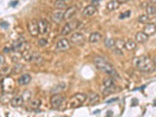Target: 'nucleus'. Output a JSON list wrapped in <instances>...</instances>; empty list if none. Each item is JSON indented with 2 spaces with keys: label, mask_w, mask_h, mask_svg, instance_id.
Wrapping results in <instances>:
<instances>
[{
  "label": "nucleus",
  "mask_w": 156,
  "mask_h": 117,
  "mask_svg": "<svg viewBox=\"0 0 156 117\" xmlns=\"http://www.w3.org/2000/svg\"><path fill=\"white\" fill-rule=\"evenodd\" d=\"M134 65L141 72H151L154 69V65L147 56H140L134 60Z\"/></svg>",
  "instance_id": "nucleus-1"
},
{
  "label": "nucleus",
  "mask_w": 156,
  "mask_h": 117,
  "mask_svg": "<svg viewBox=\"0 0 156 117\" xmlns=\"http://www.w3.org/2000/svg\"><path fill=\"white\" fill-rule=\"evenodd\" d=\"M94 65L96 66V67L98 68V69H100L101 71L106 73V74H108L110 77L117 76L116 70L105 58H101V57L95 58H94Z\"/></svg>",
  "instance_id": "nucleus-2"
},
{
  "label": "nucleus",
  "mask_w": 156,
  "mask_h": 117,
  "mask_svg": "<svg viewBox=\"0 0 156 117\" xmlns=\"http://www.w3.org/2000/svg\"><path fill=\"white\" fill-rule=\"evenodd\" d=\"M87 98L88 97L86 94H83V93H76V94H74L69 99L67 105H68V107H70V108H75V107H78L84 104V101H86Z\"/></svg>",
  "instance_id": "nucleus-3"
},
{
  "label": "nucleus",
  "mask_w": 156,
  "mask_h": 117,
  "mask_svg": "<svg viewBox=\"0 0 156 117\" xmlns=\"http://www.w3.org/2000/svg\"><path fill=\"white\" fill-rule=\"evenodd\" d=\"M79 23H80L79 21H77V20L68 22L67 23L65 24V27H62L61 34L62 36H66V35H67V34L71 33L73 30H75L76 28H78V27H79Z\"/></svg>",
  "instance_id": "nucleus-4"
},
{
  "label": "nucleus",
  "mask_w": 156,
  "mask_h": 117,
  "mask_svg": "<svg viewBox=\"0 0 156 117\" xmlns=\"http://www.w3.org/2000/svg\"><path fill=\"white\" fill-rule=\"evenodd\" d=\"M27 30L31 36L36 37L39 34V27H38V22L36 20H30L27 23Z\"/></svg>",
  "instance_id": "nucleus-5"
},
{
  "label": "nucleus",
  "mask_w": 156,
  "mask_h": 117,
  "mask_svg": "<svg viewBox=\"0 0 156 117\" xmlns=\"http://www.w3.org/2000/svg\"><path fill=\"white\" fill-rule=\"evenodd\" d=\"M38 27H39V33L42 34V35L48 34L49 32H50V29H51L50 23H49L47 20H45V19L39 20V22H38Z\"/></svg>",
  "instance_id": "nucleus-6"
},
{
  "label": "nucleus",
  "mask_w": 156,
  "mask_h": 117,
  "mask_svg": "<svg viewBox=\"0 0 156 117\" xmlns=\"http://www.w3.org/2000/svg\"><path fill=\"white\" fill-rule=\"evenodd\" d=\"M11 48L15 52H24L27 50V43L23 39H19V40L13 43Z\"/></svg>",
  "instance_id": "nucleus-7"
},
{
  "label": "nucleus",
  "mask_w": 156,
  "mask_h": 117,
  "mask_svg": "<svg viewBox=\"0 0 156 117\" xmlns=\"http://www.w3.org/2000/svg\"><path fill=\"white\" fill-rule=\"evenodd\" d=\"M70 41L67 40L66 38H62L60 39L57 44H56V50L58 52H63V51H67L68 49L70 48Z\"/></svg>",
  "instance_id": "nucleus-8"
},
{
  "label": "nucleus",
  "mask_w": 156,
  "mask_h": 117,
  "mask_svg": "<svg viewBox=\"0 0 156 117\" xmlns=\"http://www.w3.org/2000/svg\"><path fill=\"white\" fill-rule=\"evenodd\" d=\"M65 101V97L61 94H54L52 97H51V100H50V102H51V105L53 107H55V108H58V107H60L62 102Z\"/></svg>",
  "instance_id": "nucleus-9"
},
{
  "label": "nucleus",
  "mask_w": 156,
  "mask_h": 117,
  "mask_svg": "<svg viewBox=\"0 0 156 117\" xmlns=\"http://www.w3.org/2000/svg\"><path fill=\"white\" fill-rule=\"evenodd\" d=\"M69 41L73 44H75V45H83V44L85 43V37L83 35V33L75 32V33L71 34Z\"/></svg>",
  "instance_id": "nucleus-10"
},
{
  "label": "nucleus",
  "mask_w": 156,
  "mask_h": 117,
  "mask_svg": "<svg viewBox=\"0 0 156 117\" xmlns=\"http://www.w3.org/2000/svg\"><path fill=\"white\" fill-rule=\"evenodd\" d=\"M78 12V8L75 6H70L65 11V15H63V20L65 21H70V20L75 16Z\"/></svg>",
  "instance_id": "nucleus-11"
},
{
  "label": "nucleus",
  "mask_w": 156,
  "mask_h": 117,
  "mask_svg": "<svg viewBox=\"0 0 156 117\" xmlns=\"http://www.w3.org/2000/svg\"><path fill=\"white\" fill-rule=\"evenodd\" d=\"M63 15H65V11L63 10H58L57 9L56 11H54L52 16H51V19L54 23H60L62 20H63Z\"/></svg>",
  "instance_id": "nucleus-12"
},
{
  "label": "nucleus",
  "mask_w": 156,
  "mask_h": 117,
  "mask_svg": "<svg viewBox=\"0 0 156 117\" xmlns=\"http://www.w3.org/2000/svg\"><path fill=\"white\" fill-rule=\"evenodd\" d=\"M97 12H98V10L96 6H94V5H88V6H86L84 10H83L82 14L84 17H93Z\"/></svg>",
  "instance_id": "nucleus-13"
},
{
  "label": "nucleus",
  "mask_w": 156,
  "mask_h": 117,
  "mask_svg": "<svg viewBox=\"0 0 156 117\" xmlns=\"http://www.w3.org/2000/svg\"><path fill=\"white\" fill-rule=\"evenodd\" d=\"M143 32H144L146 35H148V36L153 35V34L156 32V24L153 23H149L147 24H145Z\"/></svg>",
  "instance_id": "nucleus-14"
},
{
  "label": "nucleus",
  "mask_w": 156,
  "mask_h": 117,
  "mask_svg": "<svg viewBox=\"0 0 156 117\" xmlns=\"http://www.w3.org/2000/svg\"><path fill=\"white\" fill-rule=\"evenodd\" d=\"M30 81H31V76L26 73V74H23L18 79V84L21 86H26V85H28L29 83H30Z\"/></svg>",
  "instance_id": "nucleus-15"
},
{
  "label": "nucleus",
  "mask_w": 156,
  "mask_h": 117,
  "mask_svg": "<svg viewBox=\"0 0 156 117\" xmlns=\"http://www.w3.org/2000/svg\"><path fill=\"white\" fill-rule=\"evenodd\" d=\"M148 35H146V34L143 31H139L136 33V42H139L140 44H144L145 43L146 41L148 40Z\"/></svg>",
  "instance_id": "nucleus-16"
},
{
  "label": "nucleus",
  "mask_w": 156,
  "mask_h": 117,
  "mask_svg": "<svg viewBox=\"0 0 156 117\" xmlns=\"http://www.w3.org/2000/svg\"><path fill=\"white\" fill-rule=\"evenodd\" d=\"M23 98L21 97V96H16V97H14L13 99L11 100V105L14 106V107H19V106H21L23 105Z\"/></svg>",
  "instance_id": "nucleus-17"
},
{
  "label": "nucleus",
  "mask_w": 156,
  "mask_h": 117,
  "mask_svg": "<svg viewBox=\"0 0 156 117\" xmlns=\"http://www.w3.org/2000/svg\"><path fill=\"white\" fill-rule=\"evenodd\" d=\"M120 6V3L117 1V0H111L108 3L106 4V9L108 10L109 12L114 11V10H117Z\"/></svg>",
  "instance_id": "nucleus-18"
},
{
  "label": "nucleus",
  "mask_w": 156,
  "mask_h": 117,
  "mask_svg": "<svg viewBox=\"0 0 156 117\" xmlns=\"http://www.w3.org/2000/svg\"><path fill=\"white\" fill-rule=\"evenodd\" d=\"M101 39V34L98 31L95 32H92L89 36V42L91 43H97V42H100Z\"/></svg>",
  "instance_id": "nucleus-19"
},
{
  "label": "nucleus",
  "mask_w": 156,
  "mask_h": 117,
  "mask_svg": "<svg viewBox=\"0 0 156 117\" xmlns=\"http://www.w3.org/2000/svg\"><path fill=\"white\" fill-rule=\"evenodd\" d=\"M66 89V83L65 82H60L58 84H57L55 87L52 89L53 94H60V92L63 91Z\"/></svg>",
  "instance_id": "nucleus-20"
},
{
  "label": "nucleus",
  "mask_w": 156,
  "mask_h": 117,
  "mask_svg": "<svg viewBox=\"0 0 156 117\" xmlns=\"http://www.w3.org/2000/svg\"><path fill=\"white\" fill-rule=\"evenodd\" d=\"M88 100H89V105H96L100 101V96L97 93H91L88 97Z\"/></svg>",
  "instance_id": "nucleus-21"
},
{
  "label": "nucleus",
  "mask_w": 156,
  "mask_h": 117,
  "mask_svg": "<svg viewBox=\"0 0 156 117\" xmlns=\"http://www.w3.org/2000/svg\"><path fill=\"white\" fill-rule=\"evenodd\" d=\"M136 48V43L133 40H127L125 41V49L127 51H134Z\"/></svg>",
  "instance_id": "nucleus-22"
},
{
  "label": "nucleus",
  "mask_w": 156,
  "mask_h": 117,
  "mask_svg": "<svg viewBox=\"0 0 156 117\" xmlns=\"http://www.w3.org/2000/svg\"><path fill=\"white\" fill-rule=\"evenodd\" d=\"M105 45L106 48H108V49L114 48L115 47V39L112 38V37H107V38H105Z\"/></svg>",
  "instance_id": "nucleus-23"
},
{
  "label": "nucleus",
  "mask_w": 156,
  "mask_h": 117,
  "mask_svg": "<svg viewBox=\"0 0 156 117\" xmlns=\"http://www.w3.org/2000/svg\"><path fill=\"white\" fill-rule=\"evenodd\" d=\"M151 21L150 19V16H148V15H140V16L138 18V22L140 23H144V24H147L149 23Z\"/></svg>",
  "instance_id": "nucleus-24"
},
{
  "label": "nucleus",
  "mask_w": 156,
  "mask_h": 117,
  "mask_svg": "<svg viewBox=\"0 0 156 117\" xmlns=\"http://www.w3.org/2000/svg\"><path fill=\"white\" fill-rule=\"evenodd\" d=\"M54 7L58 10H63L66 8V2H65L63 0H56L54 3Z\"/></svg>",
  "instance_id": "nucleus-25"
},
{
  "label": "nucleus",
  "mask_w": 156,
  "mask_h": 117,
  "mask_svg": "<svg viewBox=\"0 0 156 117\" xmlns=\"http://www.w3.org/2000/svg\"><path fill=\"white\" fill-rule=\"evenodd\" d=\"M145 12H146V15H148V16H154V15H156L155 5H152V4L148 5V6L145 8Z\"/></svg>",
  "instance_id": "nucleus-26"
},
{
  "label": "nucleus",
  "mask_w": 156,
  "mask_h": 117,
  "mask_svg": "<svg viewBox=\"0 0 156 117\" xmlns=\"http://www.w3.org/2000/svg\"><path fill=\"white\" fill-rule=\"evenodd\" d=\"M116 91V86H111V87H105L104 91H102V94H104L105 96H108L110 94H112V93H114Z\"/></svg>",
  "instance_id": "nucleus-27"
},
{
  "label": "nucleus",
  "mask_w": 156,
  "mask_h": 117,
  "mask_svg": "<svg viewBox=\"0 0 156 117\" xmlns=\"http://www.w3.org/2000/svg\"><path fill=\"white\" fill-rule=\"evenodd\" d=\"M104 87L105 88V87H111V86H114V79L112 77H107V78H105V79L104 80Z\"/></svg>",
  "instance_id": "nucleus-28"
},
{
  "label": "nucleus",
  "mask_w": 156,
  "mask_h": 117,
  "mask_svg": "<svg viewBox=\"0 0 156 117\" xmlns=\"http://www.w3.org/2000/svg\"><path fill=\"white\" fill-rule=\"evenodd\" d=\"M40 105H41V100L40 99H33L30 101V107L33 109L38 108V107L40 106Z\"/></svg>",
  "instance_id": "nucleus-29"
},
{
  "label": "nucleus",
  "mask_w": 156,
  "mask_h": 117,
  "mask_svg": "<svg viewBox=\"0 0 156 117\" xmlns=\"http://www.w3.org/2000/svg\"><path fill=\"white\" fill-rule=\"evenodd\" d=\"M115 47L118 50H123V49H125V41L122 40V39H117V40H115Z\"/></svg>",
  "instance_id": "nucleus-30"
},
{
  "label": "nucleus",
  "mask_w": 156,
  "mask_h": 117,
  "mask_svg": "<svg viewBox=\"0 0 156 117\" xmlns=\"http://www.w3.org/2000/svg\"><path fill=\"white\" fill-rule=\"evenodd\" d=\"M38 44H39V46H41V47H45L47 44H48V40L45 38H40L38 40Z\"/></svg>",
  "instance_id": "nucleus-31"
},
{
  "label": "nucleus",
  "mask_w": 156,
  "mask_h": 117,
  "mask_svg": "<svg viewBox=\"0 0 156 117\" xmlns=\"http://www.w3.org/2000/svg\"><path fill=\"white\" fill-rule=\"evenodd\" d=\"M4 63H5V58H3V56L0 55V69H1V68L3 67Z\"/></svg>",
  "instance_id": "nucleus-32"
},
{
  "label": "nucleus",
  "mask_w": 156,
  "mask_h": 117,
  "mask_svg": "<svg viewBox=\"0 0 156 117\" xmlns=\"http://www.w3.org/2000/svg\"><path fill=\"white\" fill-rule=\"evenodd\" d=\"M129 16H130V11H127V13H124V14L120 15V19L127 18V17H129Z\"/></svg>",
  "instance_id": "nucleus-33"
},
{
  "label": "nucleus",
  "mask_w": 156,
  "mask_h": 117,
  "mask_svg": "<svg viewBox=\"0 0 156 117\" xmlns=\"http://www.w3.org/2000/svg\"><path fill=\"white\" fill-rule=\"evenodd\" d=\"M117 1H118L120 4H124V3H127L129 1V0H117Z\"/></svg>",
  "instance_id": "nucleus-34"
},
{
  "label": "nucleus",
  "mask_w": 156,
  "mask_h": 117,
  "mask_svg": "<svg viewBox=\"0 0 156 117\" xmlns=\"http://www.w3.org/2000/svg\"><path fill=\"white\" fill-rule=\"evenodd\" d=\"M151 61H152V62H153L154 66H156V55L153 57V58H152V60H151Z\"/></svg>",
  "instance_id": "nucleus-35"
},
{
  "label": "nucleus",
  "mask_w": 156,
  "mask_h": 117,
  "mask_svg": "<svg viewBox=\"0 0 156 117\" xmlns=\"http://www.w3.org/2000/svg\"><path fill=\"white\" fill-rule=\"evenodd\" d=\"M0 24H1V26L2 27H5V28H6V27H8V23H0Z\"/></svg>",
  "instance_id": "nucleus-36"
},
{
  "label": "nucleus",
  "mask_w": 156,
  "mask_h": 117,
  "mask_svg": "<svg viewBox=\"0 0 156 117\" xmlns=\"http://www.w3.org/2000/svg\"><path fill=\"white\" fill-rule=\"evenodd\" d=\"M150 3L152 4V5L156 4V0H150Z\"/></svg>",
  "instance_id": "nucleus-37"
},
{
  "label": "nucleus",
  "mask_w": 156,
  "mask_h": 117,
  "mask_svg": "<svg viewBox=\"0 0 156 117\" xmlns=\"http://www.w3.org/2000/svg\"><path fill=\"white\" fill-rule=\"evenodd\" d=\"M63 1H65V2H66V1H70V0H63Z\"/></svg>",
  "instance_id": "nucleus-38"
}]
</instances>
